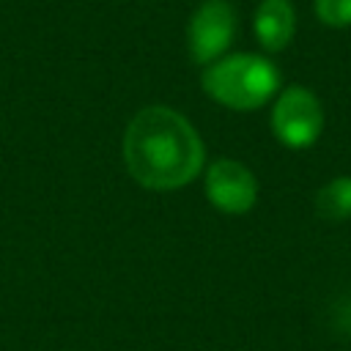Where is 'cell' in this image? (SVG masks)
<instances>
[{"instance_id":"6da1fadb","label":"cell","mask_w":351,"mask_h":351,"mask_svg":"<svg viewBox=\"0 0 351 351\" xmlns=\"http://www.w3.org/2000/svg\"><path fill=\"white\" fill-rule=\"evenodd\" d=\"M123 162L129 176L156 192L181 189L197 178L206 162L195 126L173 107H143L123 132Z\"/></svg>"},{"instance_id":"7a4b0ae2","label":"cell","mask_w":351,"mask_h":351,"mask_svg":"<svg viewBox=\"0 0 351 351\" xmlns=\"http://www.w3.org/2000/svg\"><path fill=\"white\" fill-rule=\"evenodd\" d=\"M200 82L217 104L250 112L274 99V93L280 90V71L263 55L239 52L208 63Z\"/></svg>"},{"instance_id":"3957f363","label":"cell","mask_w":351,"mask_h":351,"mask_svg":"<svg viewBox=\"0 0 351 351\" xmlns=\"http://www.w3.org/2000/svg\"><path fill=\"white\" fill-rule=\"evenodd\" d=\"M324 129V107L310 88L291 85L277 93L271 110V132L285 148H310Z\"/></svg>"},{"instance_id":"277c9868","label":"cell","mask_w":351,"mask_h":351,"mask_svg":"<svg viewBox=\"0 0 351 351\" xmlns=\"http://www.w3.org/2000/svg\"><path fill=\"white\" fill-rule=\"evenodd\" d=\"M236 36V11L228 0H203L186 27V47L192 63L208 66L225 55Z\"/></svg>"},{"instance_id":"5b68a950","label":"cell","mask_w":351,"mask_h":351,"mask_svg":"<svg viewBox=\"0 0 351 351\" xmlns=\"http://www.w3.org/2000/svg\"><path fill=\"white\" fill-rule=\"evenodd\" d=\"M206 197L222 214H247L258 200V178L236 159H217L206 170Z\"/></svg>"},{"instance_id":"8992f818","label":"cell","mask_w":351,"mask_h":351,"mask_svg":"<svg viewBox=\"0 0 351 351\" xmlns=\"http://www.w3.org/2000/svg\"><path fill=\"white\" fill-rule=\"evenodd\" d=\"M255 38L266 52H280L296 33V11L291 0H261L255 8Z\"/></svg>"},{"instance_id":"52a82bcc","label":"cell","mask_w":351,"mask_h":351,"mask_svg":"<svg viewBox=\"0 0 351 351\" xmlns=\"http://www.w3.org/2000/svg\"><path fill=\"white\" fill-rule=\"evenodd\" d=\"M315 211L329 222L351 219V176H337L315 192Z\"/></svg>"},{"instance_id":"ba28073f","label":"cell","mask_w":351,"mask_h":351,"mask_svg":"<svg viewBox=\"0 0 351 351\" xmlns=\"http://www.w3.org/2000/svg\"><path fill=\"white\" fill-rule=\"evenodd\" d=\"M315 16L326 27H348L351 25V0H313Z\"/></svg>"}]
</instances>
